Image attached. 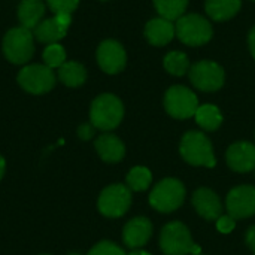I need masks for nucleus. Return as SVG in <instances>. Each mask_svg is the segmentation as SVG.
Here are the masks:
<instances>
[{"instance_id":"2eb2a0df","label":"nucleus","mask_w":255,"mask_h":255,"mask_svg":"<svg viewBox=\"0 0 255 255\" xmlns=\"http://www.w3.org/2000/svg\"><path fill=\"white\" fill-rule=\"evenodd\" d=\"M193 205L200 217L208 221L218 220L223 212V205L220 197L209 188H199L193 194Z\"/></svg>"},{"instance_id":"f704fd0d","label":"nucleus","mask_w":255,"mask_h":255,"mask_svg":"<svg viewBox=\"0 0 255 255\" xmlns=\"http://www.w3.org/2000/svg\"><path fill=\"white\" fill-rule=\"evenodd\" d=\"M70 255H79V254H70Z\"/></svg>"},{"instance_id":"9b49d317","label":"nucleus","mask_w":255,"mask_h":255,"mask_svg":"<svg viewBox=\"0 0 255 255\" xmlns=\"http://www.w3.org/2000/svg\"><path fill=\"white\" fill-rule=\"evenodd\" d=\"M97 63L100 69L109 75L120 73L121 70H124L127 63V54L124 46L112 39L102 42L97 49Z\"/></svg>"},{"instance_id":"bb28decb","label":"nucleus","mask_w":255,"mask_h":255,"mask_svg":"<svg viewBox=\"0 0 255 255\" xmlns=\"http://www.w3.org/2000/svg\"><path fill=\"white\" fill-rule=\"evenodd\" d=\"M46 1L54 13H72L79 4V0H46Z\"/></svg>"},{"instance_id":"e433bc0d","label":"nucleus","mask_w":255,"mask_h":255,"mask_svg":"<svg viewBox=\"0 0 255 255\" xmlns=\"http://www.w3.org/2000/svg\"><path fill=\"white\" fill-rule=\"evenodd\" d=\"M253 1H255V0H253Z\"/></svg>"},{"instance_id":"dca6fc26","label":"nucleus","mask_w":255,"mask_h":255,"mask_svg":"<svg viewBox=\"0 0 255 255\" xmlns=\"http://www.w3.org/2000/svg\"><path fill=\"white\" fill-rule=\"evenodd\" d=\"M176 36L175 24L163 16L152 18L145 25V37L154 46H164Z\"/></svg>"},{"instance_id":"39448f33","label":"nucleus","mask_w":255,"mask_h":255,"mask_svg":"<svg viewBox=\"0 0 255 255\" xmlns=\"http://www.w3.org/2000/svg\"><path fill=\"white\" fill-rule=\"evenodd\" d=\"M3 52L4 57L13 64L27 63L34 52L31 30H27L24 27L10 28L3 37Z\"/></svg>"},{"instance_id":"f8f14e48","label":"nucleus","mask_w":255,"mask_h":255,"mask_svg":"<svg viewBox=\"0 0 255 255\" xmlns=\"http://www.w3.org/2000/svg\"><path fill=\"white\" fill-rule=\"evenodd\" d=\"M227 211L235 220L255 215V187L241 185L233 188L227 196Z\"/></svg>"},{"instance_id":"c9c22d12","label":"nucleus","mask_w":255,"mask_h":255,"mask_svg":"<svg viewBox=\"0 0 255 255\" xmlns=\"http://www.w3.org/2000/svg\"><path fill=\"white\" fill-rule=\"evenodd\" d=\"M197 255H202V254H197Z\"/></svg>"},{"instance_id":"423d86ee","label":"nucleus","mask_w":255,"mask_h":255,"mask_svg":"<svg viewBox=\"0 0 255 255\" xmlns=\"http://www.w3.org/2000/svg\"><path fill=\"white\" fill-rule=\"evenodd\" d=\"M185 199V188L181 181L167 178L158 182L149 194V205L164 214L176 211Z\"/></svg>"},{"instance_id":"c85d7f7f","label":"nucleus","mask_w":255,"mask_h":255,"mask_svg":"<svg viewBox=\"0 0 255 255\" xmlns=\"http://www.w3.org/2000/svg\"><path fill=\"white\" fill-rule=\"evenodd\" d=\"M235 227H236V221H235V218H232L230 215L220 217V218L217 220V229H218L221 233H224V235L233 232Z\"/></svg>"},{"instance_id":"f03ea898","label":"nucleus","mask_w":255,"mask_h":255,"mask_svg":"<svg viewBox=\"0 0 255 255\" xmlns=\"http://www.w3.org/2000/svg\"><path fill=\"white\" fill-rule=\"evenodd\" d=\"M160 248L166 255L202 254L200 247L193 242L188 229L178 221L169 223L163 227L160 235Z\"/></svg>"},{"instance_id":"4be33fe9","label":"nucleus","mask_w":255,"mask_h":255,"mask_svg":"<svg viewBox=\"0 0 255 255\" xmlns=\"http://www.w3.org/2000/svg\"><path fill=\"white\" fill-rule=\"evenodd\" d=\"M196 123L206 131H215L223 124V115L215 105H202L196 112Z\"/></svg>"},{"instance_id":"7c9ffc66","label":"nucleus","mask_w":255,"mask_h":255,"mask_svg":"<svg viewBox=\"0 0 255 255\" xmlns=\"http://www.w3.org/2000/svg\"><path fill=\"white\" fill-rule=\"evenodd\" d=\"M245 241H247L248 247H250V248H251V250L255 253V226H253V227H250V229H248L247 236H245Z\"/></svg>"},{"instance_id":"a878e982","label":"nucleus","mask_w":255,"mask_h":255,"mask_svg":"<svg viewBox=\"0 0 255 255\" xmlns=\"http://www.w3.org/2000/svg\"><path fill=\"white\" fill-rule=\"evenodd\" d=\"M43 61L45 66L51 69H60L66 63V51L58 43H51L43 51Z\"/></svg>"},{"instance_id":"6ab92c4d","label":"nucleus","mask_w":255,"mask_h":255,"mask_svg":"<svg viewBox=\"0 0 255 255\" xmlns=\"http://www.w3.org/2000/svg\"><path fill=\"white\" fill-rule=\"evenodd\" d=\"M67 25H64L55 15L54 18L43 19L36 28H34V36L39 42L42 43H57L60 39H63L67 33Z\"/></svg>"},{"instance_id":"2f4dec72","label":"nucleus","mask_w":255,"mask_h":255,"mask_svg":"<svg viewBox=\"0 0 255 255\" xmlns=\"http://www.w3.org/2000/svg\"><path fill=\"white\" fill-rule=\"evenodd\" d=\"M248 45H250V51H251V54H253V57H254L255 60V25L251 28V31H250Z\"/></svg>"},{"instance_id":"a211bd4d","label":"nucleus","mask_w":255,"mask_h":255,"mask_svg":"<svg viewBox=\"0 0 255 255\" xmlns=\"http://www.w3.org/2000/svg\"><path fill=\"white\" fill-rule=\"evenodd\" d=\"M45 15L43 0H21L18 6V19L21 27L27 30H34Z\"/></svg>"},{"instance_id":"20e7f679","label":"nucleus","mask_w":255,"mask_h":255,"mask_svg":"<svg viewBox=\"0 0 255 255\" xmlns=\"http://www.w3.org/2000/svg\"><path fill=\"white\" fill-rule=\"evenodd\" d=\"M182 158L193 166L214 167L217 164L212 143L202 131H188L184 134L179 146Z\"/></svg>"},{"instance_id":"f3484780","label":"nucleus","mask_w":255,"mask_h":255,"mask_svg":"<svg viewBox=\"0 0 255 255\" xmlns=\"http://www.w3.org/2000/svg\"><path fill=\"white\" fill-rule=\"evenodd\" d=\"M96 151L106 163H118L126 155V146L120 137L111 133H105L96 140Z\"/></svg>"},{"instance_id":"ddd939ff","label":"nucleus","mask_w":255,"mask_h":255,"mask_svg":"<svg viewBox=\"0 0 255 255\" xmlns=\"http://www.w3.org/2000/svg\"><path fill=\"white\" fill-rule=\"evenodd\" d=\"M227 164L239 173L255 170V145L236 142L227 149Z\"/></svg>"},{"instance_id":"aec40b11","label":"nucleus","mask_w":255,"mask_h":255,"mask_svg":"<svg viewBox=\"0 0 255 255\" xmlns=\"http://www.w3.org/2000/svg\"><path fill=\"white\" fill-rule=\"evenodd\" d=\"M242 6V0H206L205 9L211 19L227 21L232 19Z\"/></svg>"},{"instance_id":"c756f323","label":"nucleus","mask_w":255,"mask_h":255,"mask_svg":"<svg viewBox=\"0 0 255 255\" xmlns=\"http://www.w3.org/2000/svg\"><path fill=\"white\" fill-rule=\"evenodd\" d=\"M94 131H96V127L90 123V124H82L79 126L78 128V136L82 139V140H88L94 136Z\"/></svg>"},{"instance_id":"412c9836","label":"nucleus","mask_w":255,"mask_h":255,"mask_svg":"<svg viewBox=\"0 0 255 255\" xmlns=\"http://www.w3.org/2000/svg\"><path fill=\"white\" fill-rule=\"evenodd\" d=\"M58 78L67 87H79L87 79V70L78 61H66L58 69Z\"/></svg>"},{"instance_id":"4c0bfd02","label":"nucleus","mask_w":255,"mask_h":255,"mask_svg":"<svg viewBox=\"0 0 255 255\" xmlns=\"http://www.w3.org/2000/svg\"><path fill=\"white\" fill-rule=\"evenodd\" d=\"M103 1H105V0H103Z\"/></svg>"},{"instance_id":"9d476101","label":"nucleus","mask_w":255,"mask_h":255,"mask_svg":"<svg viewBox=\"0 0 255 255\" xmlns=\"http://www.w3.org/2000/svg\"><path fill=\"white\" fill-rule=\"evenodd\" d=\"M131 205L130 188L123 184H114L106 187L99 197V211L108 218L123 217Z\"/></svg>"},{"instance_id":"4468645a","label":"nucleus","mask_w":255,"mask_h":255,"mask_svg":"<svg viewBox=\"0 0 255 255\" xmlns=\"http://www.w3.org/2000/svg\"><path fill=\"white\" fill-rule=\"evenodd\" d=\"M152 235V224L149 220L139 217V218H133L130 220L123 230V241L124 244L131 248V250H137L140 247H143L149 238Z\"/></svg>"},{"instance_id":"0eeeda50","label":"nucleus","mask_w":255,"mask_h":255,"mask_svg":"<svg viewBox=\"0 0 255 255\" xmlns=\"http://www.w3.org/2000/svg\"><path fill=\"white\" fill-rule=\"evenodd\" d=\"M164 108L176 120H187L196 115L199 109L197 96L184 85H173L164 94Z\"/></svg>"},{"instance_id":"72a5a7b5","label":"nucleus","mask_w":255,"mask_h":255,"mask_svg":"<svg viewBox=\"0 0 255 255\" xmlns=\"http://www.w3.org/2000/svg\"><path fill=\"white\" fill-rule=\"evenodd\" d=\"M127 255H151L149 253H145V251H133V253H130V254H127Z\"/></svg>"},{"instance_id":"f257e3e1","label":"nucleus","mask_w":255,"mask_h":255,"mask_svg":"<svg viewBox=\"0 0 255 255\" xmlns=\"http://www.w3.org/2000/svg\"><path fill=\"white\" fill-rule=\"evenodd\" d=\"M124 117V106L121 100L114 94H100L90 109L91 124L103 131L114 130L120 126Z\"/></svg>"},{"instance_id":"7ed1b4c3","label":"nucleus","mask_w":255,"mask_h":255,"mask_svg":"<svg viewBox=\"0 0 255 255\" xmlns=\"http://www.w3.org/2000/svg\"><path fill=\"white\" fill-rule=\"evenodd\" d=\"M176 37L188 46H202L212 39L214 28L211 22L199 13L182 15L175 22Z\"/></svg>"},{"instance_id":"473e14b6","label":"nucleus","mask_w":255,"mask_h":255,"mask_svg":"<svg viewBox=\"0 0 255 255\" xmlns=\"http://www.w3.org/2000/svg\"><path fill=\"white\" fill-rule=\"evenodd\" d=\"M4 170H6V163H4L3 157L0 155V179H1L3 175H4Z\"/></svg>"},{"instance_id":"393cba45","label":"nucleus","mask_w":255,"mask_h":255,"mask_svg":"<svg viewBox=\"0 0 255 255\" xmlns=\"http://www.w3.org/2000/svg\"><path fill=\"white\" fill-rule=\"evenodd\" d=\"M152 181V175L149 172V169L137 166L133 167L128 175H127V187L131 191H145Z\"/></svg>"},{"instance_id":"1a4fd4ad","label":"nucleus","mask_w":255,"mask_h":255,"mask_svg":"<svg viewBox=\"0 0 255 255\" xmlns=\"http://www.w3.org/2000/svg\"><path fill=\"white\" fill-rule=\"evenodd\" d=\"M18 84L31 94H45L55 85L54 70L45 64H30L19 70Z\"/></svg>"},{"instance_id":"6e6552de","label":"nucleus","mask_w":255,"mask_h":255,"mask_svg":"<svg viewBox=\"0 0 255 255\" xmlns=\"http://www.w3.org/2000/svg\"><path fill=\"white\" fill-rule=\"evenodd\" d=\"M190 81L191 84L206 93H212L220 90L224 85L226 81V73L224 69L211 60H202L190 67Z\"/></svg>"},{"instance_id":"b1692460","label":"nucleus","mask_w":255,"mask_h":255,"mask_svg":"<svg viewBox=\"0 0 255 255\" xmlns=\"http://www.w3.org/2000/svg\"><path fill=\"white\" fill-rule=\"evenodd\" d=\"M164 69L173 76H184L190 70L188 57L181 51H172L164 57Z\"/></svg>"},{"instance_id":"5701e85b","label":"nucleus","mask_w":255,"mask_h":255,"mask_svg":"<svg viewBox=\"0 0 255 255\" xmlns=\"http://www.w3.org/2000/svg\"><path fill=\"white\" fill-rule=\"evenodd\" d=\"M188 1L190 0H154V6L160 16L176 21L182 15H185Z\"/></svg>"},{"instance_id":"cd10ccee","label":"nucleus","mask_w":255,"mask_h":255,"mask_svg":"<svg viewBox=\"0 0 255 255\" xmlns=\"http://www.w3.org/2000/svg\"><path fill=\"white\" fill-rule=\"evenodd\" d=\"M88 255H127L118 245L112 244V242H100L97 244L94 248H91V251Z\"/></svg>"}]
</instances>
